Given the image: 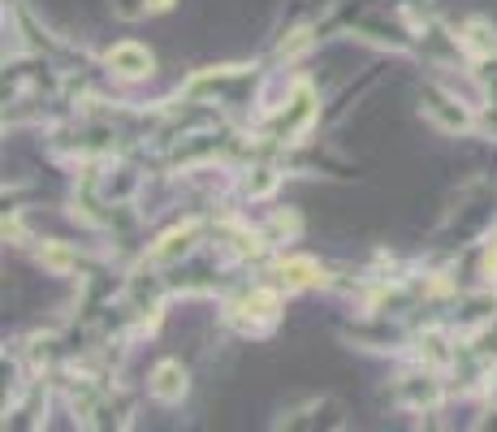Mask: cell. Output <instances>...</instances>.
<instances>
[{
  "label": "cell",
  "mask_w": 497,
  "mask_h": 432,
  "mask_svg": "<svg viewBox=\"0 0 497 432\" xmlns=\"http://www.w3.org/2000/svg\"><path fill=\"white\" fill-rule=\"evenodd\" d=\"M182 390H186V376H182V368H178V363H164V368L156 372V393L173 402V398H182Z\"/></svg>",
  "instance_id": "obj_1"
},
{
  "label": "cell",
  "mask_w": 497,
  "mask_h": 432,
  "mask_svg": "<svg viewBox=\"0 0 497 432\" xmlns=\"http://www.w3.org/2000/svg\"><path fill=\"white\" fill-rule=\"evenodd\" d=\"M108 61H113V65H130V74H143V70L152 65V57H147V52H139V48H117Z\"/></svg>",
  "instance_id": "obj_2"
}]
</instances>
